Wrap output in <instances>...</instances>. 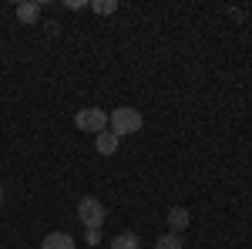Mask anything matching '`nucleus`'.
<instances>
[{
	"label": "nucleus",
	"instance_id": "nucleus-1",
	"mask_svg": "<svg viewBox=\"0 0 252 249\" xmlns=\"http://www.w3.org/2000/svg\"><path fill=\"white\" fill-rule=\"evenodd\" d=\"M108 125H111V132L121 138V135H135V132H141L145 118H141V111H135V108H115V111L108 115Z\"/></svg>",
	"mask_w": 252,
	"mask_h": 249
},
{
	"label": "nucleus",
	"instance_id": "nucleus-2",
	"mask_svg": "<svg viewBox=\"0 0 252 249\" xmlns=\"http://www.w3.org/2000/svg\"><path fill=\"white\" fill-rule=\"evenodd\" d=\"M78 215H81V222H84L88 229H101L104 219H108V212H104V206H101V199H94V195H84V199L78 202Z\"/></svg>",
	"mask_w": 252,
	"mask_h": 249
},
{
	"label": "nucleus",
	"instance_id": "nucleus-3",
	"mask_svg": "<svg viewBox=\"0 0 252 249\" xmlns=\"http://www.w3.org/2000/svg\"><path fill=\"white\" fill-rule=\"evenodd\" d=\"M74 125L81 132H91V135H101L108 132V111L104 108H81L74 115Z\"/></svg>",
	"mask_w": 252,
	"mask_h": 249
},
{
	"label": "nucleus",
	"instance_id": "nucleus-4",
	"mask_svg": "<svg viewBox=\"0 0 252 249\" xmlns=\"http://www.w3.org/2000/svg\"><path fill=\"white\" fill-rule=\"evenodd\" d=\"M118 138L115 132H101V135H94V148H97V155H115L118 152Z\"/></svg>",
	"mask_w": 252,
	"mask_h": 249
},
{
	"label": "nucleus",
	"instance_id": "nucleus-5",
	"mask_svg": "<svg viewBox=\"0 0 252 249\" xmlns=\"http://www.w3.org/2000/svg\"><path fill=\"white\" fill-rule=\"evenodd\" d=\"M40 249H74V239H71L67 232H47L44 243H40Z\"/></svg>",
	"mask_w": 252,
	"mask_h": 249
},
{
	"label": "nucleus",
	"instance_id": "nucleus-6",
	"mask_svg": "<svg viewBox=\"0 0 252 249\" xmlns=\"http://www.w3.org/2000/svg\"><path fill=\"white\" fill-rule=\"evenodd\" d=\"M189 209L185 206H175V209H168V226H172V232H182V229H189Z\"/></svg>",
	"mask_w": 252,
	"mask_h": 249
},
{
	"label": "nucleus",
	"instance_id": "nucleus-7",
	"mask_svg": "<svg viewBox=\"0 0 252 249\" xmlns=\"http://www.w3.org/2000/svg\"><path fill=\"white\" fill-rule=\"evenodd\" d=\"M40 3H17V20L20 24H37Z\"/></svg>",
	"mask_w": 252,
	"mask_h": 249
},
{
	"label": "nucleus",
	"instance_id": "nucleus-8",
	"mask_svg": "<svg viewBox=\"0 0 252 249\" xmlns=\"http://www.w3.org/2000/svg\"><path fill=\"white\" fill-rule=\"evenodd\" d=\"M138 243H141V239H138L135 232H121V236H115V239L108 243V249H138Z\"/></svg>",
	"mask_w": 252,
	"mask_h": 249
},
{
	"label": "nucleus",
	"instance_id": "nucleus-9",
	"mask_svg": "<svg viewBox=\"0 0 252 249\" xmlns=\"http://www.w3.org/2000/svg\"><path fill=\"white\" fill-rule=\"evenodd\" d=\"M155 249H185V243H182L178 232H165V236H158Z\"/></svg>",
	"mask_w": 252,
	"mask_h": 249
},
{
	"label": "nucleus",
	"instance_id": "nucleus-10",
	"mask_svg": "<svg viewBox=\"0 0 252 249\" xmlns=\"http://www.w3.org/2000/svg\"><path fill=\"white\" fill-rule=\"evenodd\" d=\"M91 10L108 17V14H115V10H118V3H115V0H94V3H91Z\"/></svg>",
	"mask_w": 252,
	"mask_h": 249
},
{
	"label": "nucleus",
	"instance_id": "nucleus-11",
	"mask_svg": "<svg viewBox=\"0 0 252 249\" xmlns=\"http://www.w3.org/2000/svg\"><path fill=\"white\" fill-rule=\"evenodd\" d=\"M84 243L88 246H101V229H88L84 232Z\"/></svg>",
	"mask_w": 252,
	"mask_h": 249
},
{
	"label": "nucleus",
	"instance_id": "nucleus-12",
	"mask_svg": "<svg viewBox=\"0 0 252 249\" xmlns=\"http://www.w3.org/2000/svg\"><path fill=\"white\" fill-rule=\"evenodd\" d=\"M88 7V0H67V10H84Z\"/></svg>",
	"mask_w": 252,
	"mask_h": 249
},
{
	"label": "nucleus",
	"instance_id": "nucleus-13",
	"mask_svg": "<svg viewBox=\"0 0 252 249\" xmlns=\"http://www.w3.org/2000/svg\"><path fill=\"white\" fill-rule=\"evenodd\" d=\"M0 206H3V189H0Z\"/></svg>",
	"mask_w": 252,
	"mask_h": 249
}]
</instances>
